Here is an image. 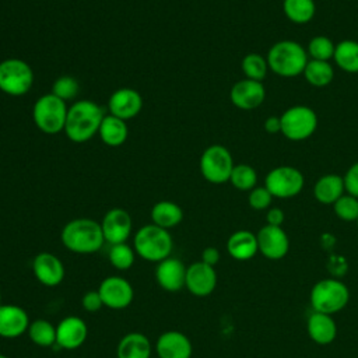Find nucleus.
Instances as JSON below:
<instances>
[{
    "label": "nucleus",
    "instance_id": "obj_42",
    "mask_svg": "<svg viewBox=\"0 0 358 358\" xmlns=\"http://www.w3.org/2000/svg\"><path fill=\"white\" fill-rule=\"evenodd\" d=\"M201 262L208 266H215L220 262V250L214 246H208L201 252Z\"/></svg>",
    "mask_w": 358,
    "mask_h": 358
},
{
    "label": "nucleus",
    "instance_id": "obj_1",
    "mask_svg": "<svg viewBox=\"0 0 358 358\" xmlns=\"http://www.w3.org/2000/svg\"><path fill=\"white\" fill-rule=\"evenodd\" d=\"M60 239L67 250L78 255L95 253L101 250L105 243L101 222L91 218L69 221L62 229Z\"/></svg>",
    "mask_w": 358,
    "mask_h": 358
},
{
    "label": "nucleus",
    "instance_id": "obj_3",
    "mask_svg": "<svg viewBox=\"0 0 358 358\" xmlns=\"http://www.w3.org/2000/svg\"><path fill=\"white\" fill-rule=\"evenodd\" d=\"M268 70L285 78L301 76L309 60L306 49L296 41L282 39L275 42L267 52Z\"/></svg>",
    "mask_w": 358,
    "mask_h": 358
},
{
    "label": "nucleus",
    "instance_id": "obj_31",
    "mask_svg": "<svg viewBox=\"0 0 358 358\" xmlns=\"http://www.w3.org/2000/svg\"><path fill=\"white\" fill-rule=\"evenodd\" d=\"M28 336L38 347H50L56 344V326L46 319H36L29 323Z\"/></svg>",
    "mask_w": 358,
    "mask_h": 358
},
{
    "label": "nucleus",
    "instance_id": "obj_45",
    "mask_svg": "<svg viewBox=\"0 0 358 358\" xmlns=\"http://www.w3.org/2000/svg\"><path fill=\"white\" fill-rule=\"evenodd\" d=\"M3 303H1V291H0V306H1Z\"/></svg>",
    "mask_w": 358,
    "mask_h": 358
},
{
    "label": "nucleus",
    "instance_id": "obj_12",
    "mask_svg": "<svg viewBox=\"0 0 358 358\" xmlns=\"http://www.w3.org/2000/svg\"><path fill=\"white\" fill-rule=\"evenodd\" d=\"M259 252L268 260H280L289 250V239L281 227L266 224L256 234Z\"/></svg>",
    "mask_w": 358,
    "mask_h": 358
},
{
    "label": "nucleus",
    "instance_id": "obj_13",
    "mask_svg": "<svg viewBox=\"0 0 358 358\" xmlns=\"http://www.w3.org/2000/svg\"><path fill=\"white\" fill-rule=\"evenodd\" d=\"M231 102L242 110L259 108L266 98V88L262 81L243 78L236 81L229 91Z\"/></svg>",
    "mask_w": 358,
    "mask_h": 358
},
{
    "label": "nucleus",
    "instance_id": "obj_35",
    "mask_svg": "<svg viewBox=\"0 0 358 358\" xmlns=\"http://www.w3.org/2000/svg\"><path fill=\"white\" fill-rule=\"evenodd\" d=\"M110 264L117 268V270H129L136 259V252L134 248L129 246L126 242L124 243H116L110 245L109 253H108Z\"/></svg>",
    "mask_w": 358,
    "mask_h": 358
},
{
    "label": "nucleus",
    "instance_id": "obj_36",
    "mask_svg": "<svg viewBox=\"0 0 358 358\" xmlns=\"http://www.w3.org/2000/svg\"><path fill=\"white\" fill-rule=\"evenodd\" d=\"M334 214L341 220L347 222H352L358 220V199L344 193L334 204H333Z\"/></svg>",
    "mask_w": 358,
    "mask_h": 358
},
{
    "label": "nucleus",
    "instance_id": "obj_15",
    "mask_svg": "<svg viewBox=\"0 0 358 358\" xmlns=\"http://www.w3.org/2000/svg\"><path fill=\"white\" fill-rule=\"evenodd\" d=\"M131 217L123 208H112L109 210L102 221L101 228L105 238V242L109 245L124 243L131 234Z\"/></svg>",
    "mask_w": 358,
    "mask_h": 358
},
{
    "label": "nucleus",
    "instance_id": "obj_6",
    "mask_svg": "<svg viewBox=\"0 0 358 358\" xmlns=\"http://www.w3.org/2000/svg\"><path fill=\"white\" fill-rule=\"evenodd\" d=\"M67 110L63 99L53 94H43L34 105L32 117L41 131L46 134H57L64 130Z\"/></svg>",
    "mask_w": 358,
    "mask_h": 358
},
{
    "label": "nucleus",
    "instance_id": "obj_26",
    "mask_svg": "<svg viewBox=\"0 0 358 358\" xmlns=\"http://www.w3.org/2000/svg\"><path fill=\"white\" fill-rule=\"evenodd\" d=\"M98 133L101 140L109 147L122 145L129 136L126 120H122L110 113L103 116Z\"/></svg>",
    "mask_w": 358,
    "mask_h": 358
},
{
    "label": "nucleus",
    "instance_id": "obj_22",
    "mask_svg": "<svg viewBox=\"0 0 358 358\" xmlns=\"http://www.w3.org/2000/svg\"><path fill=\"white\" fill-rule=\"evenodd\" d=\"M306 329L310 340L319 345H327L333 343L337 336V326L331 315L320 312H313L308 317Z\"/></svg>",
    "mask_w": 358,
    "mask_h": 358
},
{
    "label": "nucleus",
    "instance_id": "obj_16",
    "mask_svg": "<svg viewBox=\"0 0 358 358\" xmlns=\"http://www.w3.org/2000/svg\"><path fill=\"white\" fill-rule=\"evenodd\" d=\"M186 270L187 266H185L180 259L169 256L157 263L155 280L162 289L168 292H179L182 288H185Z\"/></svg>",
    "mask_w": 358,
    "mask_h": 358
},
{
    "label": "nucleus",
    "instance_id": "obj_41",
    "mask_svg": "<svg viewBox=\"0 0 358 358\" xmlns=\"http://www.w3.org/2000/svg\"><path fill=\"white\" fill-rule=\"evenodd\" d=\"M284 211L278 207H273V208H268L267 213H266V222L268 225H274V227H281L282 222H284Z\"/></svg>",
    "mask_w": 358,
    "mask_h": 358
},
{
    "label": "nucleus",
    "instance_id": "obj_7",
    "mask_svg": "<svg viewBox=\"0 0 358 358\" xmlns=\"http://www.w3.org/2000/svg\"><path fill=\"white\" fill-rule=\"evenodd\" d=\"M281 134L291 141H302L309 138L317 127L316 112L306 105H294L280 116Z\"/></svg>",
    "mask_w": 358,
    "mask_h": 358
},
{
    "label": "nucleus",
    "instance_id": "obj_18",
    "mask_svg": "<svg viewBox=\"0 0 358 358\" xmlns=\"http://www.w3.org/2000/svg\"><path fill=\"white\" fill-rule=\"evenodd\" d=\"M88 336L87 323L78 316H66L56 326V344L63 350L80 348Z\"/></svg>",
    "mask_w": 358,
    "mask_h": 358
},
{
    "label": "nucleus",
    "instance_id": "obj_10",
    "mask_svg": "<svg viewBox=\"0 0 358 358\" xmlns=\"http://www.w3.org/2000/svg\"><path fill=\"white\" fill-rule=\"evenodd\" d=\"M303 173L295 166L281 165L273 168L264 178V186L277 199H291L303 189Z\"/></svg>",
    "mask_w": 358,
    "mask_h": 358
},
{
    "label": "nucleus",
    "instance_id": "obj_14",
    "mask_svg": "<svg viewBox=\"0 0 358 358\" xmlns=\"http://www.w3.org/2000/svg\"><path fill=\"white\" fill-rule=\"evenodd\" d=\"M185 287L194 296H207L217 287V271L213 266L196 262L187 266Z\"/></svg>",
    "mask_w": 358,
    "mask_h": 358
},
{
    "label": "nucleus",
    "instance_id": "obj_44",
    "mask_svg": "<svg viewBox=\"0 0 358 358\" xmlns=\"http://www.w3.org/2000/svg\"><path fill=\"white\" fill-rule=\"evenodd\" d=\"M0 358H8L7 355H3V354H0Z\"/></svg>",
    "mask_w": 358,
    "mask_h": 358
},
{
    "label": "nucleus",
    "instance_id": "obj_27",
    "mask_svg": "<svg viewBox=\"0 0 358 358\" xmlns=\"http://www.w3.org/2000/svg\"><path fill=\"white\" fill-rule=\"evenodd\" d=\"M151 220H152V224L164 229H171L180 224V221L183 220V211L176 203L162 200L152 206Z\"/></svg>",
    "mask_w": 358,
    "mask_h": 358
},
{
    "label": "nucleus",
    "instance_id": "obj_17",
    "mask_svg": "<svg viewBox=\"0 0 358 358\" xmlns=\"http://www.w3.org/2000/svg\"><path fill=\"white\" fill-rule=\"evenodd\" d=\"M35 278L45 287H56L64 280V264L53 253L41 252L32 260Z\"/></svg>",
    "mask_w": 358,
    "mask_h": 358
},
{
    "label": "nucleus",
    "instance_id": "obj_19",
    "mask_svg": "<svg viewBox=\"0 0 358 358\" xmlns=\"http://www.w3.org/2000/svg\"><path fill=\"white\" fill-rule=\"evenodd\" d=\"M155 351L158 358H190L193 347L185 333L168 330L157 338Z\"/></svg>",
    "mask_w": 358,
    "mask_h": 358
},
{
    "label": "nucleus",
    "instance_id": "obj_8",
    "mask_svg": "<svg viewBox=\"0 0 358 358\" xmlns=\"http://www.w3.org/2000/svg\"><path fill=\"white\" fill-rule=\"evenodd\" d=\"M235 164L228 148L220 144L207 147L200 157V172L210 183H225L231 178Z\"/></svg>",
    "mask_w": 358,
    "mask_h": 358
},
{
    "label": "nucleus",
    "instance_id": "obj_46",
    "mask_svg": "<svg viewBox=\"0 0 358 358\" xmlns=\"http://www.w3.org/2000/svg\"><path fill=\"white\" fill-rule=\"evenodd\" d=\"M355 222H357V227H358V220H357V221H355Z\"/></svg>",
    "mask_w": 358,
    "mask_h": 358
},
{
    "label": "nucleus",
    "instance_id": "obj_37",
    "mask_svg": "<svg viewBox=\"0 0 358 358\" xmlns=\"http://www.w3.org/2000/svg\"><path fill=\"white\" fill-rule=\"evenodd\" d=\"M78 90H80V85L74 77L62 76L53 83L52 94L66 102L69 99H73L78 94Z\"/></svg>",
    "mask_w": 358,
    "mask_h": 358
},
{
    "label": "nucleus",
    "instance_id": "obj_39",
    "mask_svg": "<svg viewBox=\"0 0 358 358\" xmlns=\"http://www.w3.org/2000/svg\"><path fill=\"white\" fill-rule=\"evenodd\" d=\"M345 193L358 199V161L354 162L343 176Z\"/></svg>",
    "mask_w": 358,
    "mask_h": 358
},
{
    "label": "nucleus",
    "instance_id": "obj_43",
    "mask_svg": "<svg viewBox=\"0 0 358 358\" xmlns=\"http://www.w3.org/2000/svg\"><path fill=\"white\" fill-rule=\"evenodd\" d=\"M264 130L270 134H275L281 131V123L280 116H270L264 120Z\"/></svg>",
    "mask_w": 358,
    "mask_h": 358
},
{
    "label": "nucleus",
    "instance_id": "obj_38",
    "mask_svg": "<svg viewBox=\"0 0 358 358\" xmlns=\"http://www.w3.org/2000/svg\"><path fill=\"white\" fill-rule=\"evenodd\" d=\"M248 201L253 210H268L273 201V196L266 189V186H256L249 192Z\"/></svg>",
    "mask_w": 358,
    "mask_h": 358
},
{
    "label": "nucleus",
    "instance_id": "obj_5",
    "mask_svg": "<svg viewBox=\"0 0 358 358\" xmlns=\"http://www.w3.org/2000/svg\"><path fill=\"white\" fill-rule=\"evenodd\" d=\"M309 299L313 312L333 315L347 306L350 291L343 281L337 278H324L312 287Z\"/></svg>",
    "mask_w": 358,
    "mask_h": 358
},
{
    "label": "nucleus",
    "instance_id": "obj_34",
    "mask_svg": "<svg viewBox=\"0 0 358 358\" xmlns=\"http://www.w3.org/2000/svg\"><path fill=\"white\" fill-rule=\"evenodd\" d=\"M334 49H336V43L329 36L316 35L310 38V41L308 42L306 52L309 59L329 62L330 59H333Z\"/></svg>",
    "mask_w": 358,
    "mask_h": 358
},
{
    "label": "nucleus",
    "instance_id": "obj_33",
    "mask_svg": "<svg viewBox=\"0 0 358 358\" xmlns=\"http://www.w3.org/2000/svg\"><path fill=\"white\" fill-rule=\"evenodd\" d=\"M241 69L245 74V78L263 81L268 71L267 59L259 53H248L241 62Z\"/></svg>",
    "mask_w": 358,
    "mask_h": 358
},
{
    "label": "nucleus",
    "instance_id": "obj_9",
    "mask_svg": "<svg viewBox=\"0 0 358 358\" xmlns=\"http://www.w3.org/2000/svg\"><path fill=\"white\" fill-rule=\"evenodd\" d=\"M34 84L31 66L21 59H6L0 63V90L8 95L27 94Z\"/></svg>",
    "mask_w": 358,
    "mask_h": 358
},
{
    "label": "nucleus",
    "instance_id": "obj_40",
    "mask_svg": "<svg viewBox=\"0 0 358 358\" xmlns=\"http://www.w3.org/2000/svg\"><path fill=\"white\" fill-rule=\"evenodd\" d=\"M81 306L84 310H87L88 313H95L98 312L102 306H103V302H102V298L98 292V289H90L87 291L83 298H81Z\"/></svg>",
    "mask_w": 358,
    "mask_h": 358
},
{
    "label": "nucleus",
    "instance_id": "obj_25",
    "mask_svg": "<svg viewBox=\"0 0 358 358\" xmlns=\"http://www.w3.org/2000/svg\"><path fill=\"white\" fill-rule=\"evenodd\" d=\"M345 193L343 176L326 173L320 176L313 186V196L322 204H334Z\"/></svg>",
    "mask_w": 358,
    "mask_h": 358
},
{
    "label": "nucleus",
    "instance_id": "obj_4",
    "mask_svg": "<svg viewBox=\"0 0 358 358\" xmlns=\"http://www.w3.org/2000/svg\"><path fill=\"white\" fill-rule=\"evenodd\" d=\"M133 248L136 255H138L141 259L151 263H159L171 256L173 241L168 229H164L155 224H148L136 232Z\"/></svg>",
    "mask_w": 358,
    "mask_h": 358
},
{
    "label": "nucleus",
    "instance_id": "obj_2",
    "mask_svg": "<svg viewBox=\"0 0 358 358\" xmlns=\"http://www.w3.org/2000/svg\"><path fill=\"white\" fill-rule=\"evenodd\" d=\"M103 116V109L98 103L88 99L77 101L67 110L64 124L66 136L73 143L88 141L98 133Z\"/></svg>",
    "mask_w": 358,
    "mask_h": 358
},
{
    "label": "nucleus",
    "instance_id": "obj_24",
    "mask_svg": "<svg viewBox=\"0 0 358 358\" xmlns=\"http://www.w3.org/2000/svg\"><path fill=\"white\" fill-rule=\"evenodd\" d=\"M117 358H151V343L138 331L124 334L116 347Z\"/></svg>",
    "mask_w": 358,
    "mask_h": 358
},
{
    "label": "nucleus",
    "instance_id": "obj_20",
    "mask_svg": "<svg viewBox=\"0 0 358 358\" xmlns=\"http://www.w3.org/2000/svg\"><path fill=\"white\" fill-rule=\"evenodd\" d=\"M29 316L18 305L6 303L0 306V337L17 338L28 331Z\"/></svg>",
    "mask_w": 358,
    "mask_h": 358
},
{
    "label": "nucleus",
    "instance_id": "obj_11",
    "mask_svg": "<svg viewBox=\"0 0 358 358\" xmlns=\"http://www.w3.org/2000/svg\"><path fill=\"white\" fill-rule=\"evenodd\" d=\"M98 292L102 298L103 306L116 310L127 308L134 298L131 284L120 275H109L103 278L98 287Z\"/></svg>",
    "mask_w": 358,
    "mask_h": 358
},
{
    "label": "nucleus",
    "instance_id": "obj_29",
    "mask_svg": "<svg viewBox=\"0 0 358 358\" xmlns=\"http://www.w3.org/2000/svg\"><path fill=\"white\" fill-rule=\"evenodd\" d=\"M302 74H303L305 80L312 87L322 88V87L329 85L333 81V78H334V69H333L330 62L309 59Z\"/></svg>",
    "mask_w": 358,
    "mask_h": 358
},
{
    "label": "nucleus",
    "instance_id": "obj_21",
    "mask_svg": "<svg viewBox=\"0 0 358 358\" xmlns=\"http://www.w3.org/2000/svg\"><path fill=\"white\" fill-rule=\"evenodd\" d=\"M108 106L110 115L122 120H129L140 113L143 108V98L133 88H120L110 95Z\"/></svg>",
    "mask_w": 358,
    "mask_h": 358
},
{
    "label": "nucleus",
    "instance_id": "obj_23",
    "mask_svg": "<svg viewBox=\"0 0 358 358\" xmlns=\"http://www.w3.org/2000/svg\"><path fill=\"white\" fill-rule=\"evenodd\" d=\"M227 250L229 256L235 260H250L259 252L256 234L246 229H239L234 232L227 241Z\"/></svg>",
    "mask_w": 358,
    "mask_h": 358
},
{
    "label": "nucleus",
    "instance_id": "obj_30",
    "mask_svg": "<svg viewBox=\"0 0 358 358\" xmlns=\"http://www.w3.org/2000/svg\"><path fill=\"white\" fill-rule=\"evenodd\" d=\"M282 11L291 22L306 24L315 17L316 4L315 0H284Z\"/></svg>",
    "mask_w": 358,
    "mask_h": 358
},
{
    "label": "nucleus",
    "instance_id": "obj_32",
    "mask_svg": "<svg viewBox=\"0 0 358 358\" xmlns=\"http://www.w3.org/2000/svg\"><path fill=\"white\" fill-rule=\"evenodd\" d=\"M229 182L238 190L250 192L257 185V172L248 164H238L231 172Z\"/></svg>",
    "mask_w": 358,
    "mask_h": 358
},
{
    "label": "nucleus",
    "instance_id": "obj_28",
    "mask_svg": "<svg viewBox=\"0 0 358 358\" xmlns=\"http://www.w3.org/2000/svg\"><path fill=\"white\" fill-rule=\"evenodd\" d=\"M333 60L345 73H358V42L343 39L336 43Z\"/></svg>",
    "mask_w": 358,
    "mask_h": 358
}]
</instances>
